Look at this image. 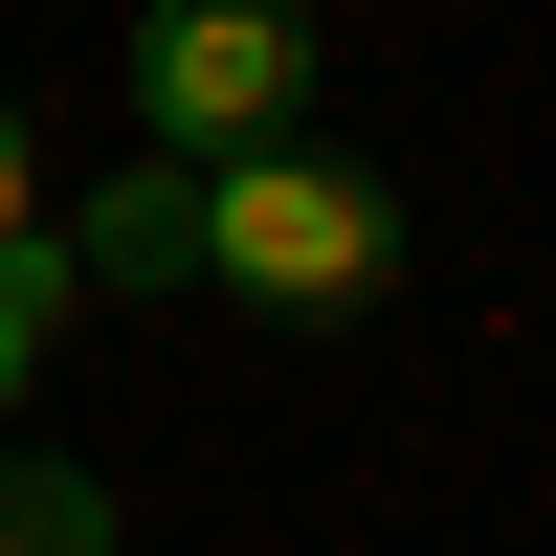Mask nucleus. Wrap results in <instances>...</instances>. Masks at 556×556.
I'll use <instances>...</instances> for the list:
<instances>
[{
    "mask_svg": "<svg viewBox=\"0 0 556 556\" xmlns=\"http://www.w3.org/2000/svg\"><path fill=\"white\" fill-rule=\"evenodd\" d=\"M67 267L89 290H245V312H379L401 290V201L356 156H245V178H178V156H134L112 201L67 223Z\"/></svg>",
    "mask_w": 556,
    "mask_h": 556,
    "instance_id": "f257e3e1",
    "label": "nucleus"
},
{
    "mask_svg": "<svg viewBox=\"0 0 556 556\" xmlns=\"http://www.w3.org/2000/svg\"><path fill=\"white\" fill-rule=\"evenodd\" d=\"M312 0H156L134 23V134L178 178H245V156H312Z\"/></svg>",
    "mask_w": 556,
    "mask_h": 556,
    "instance_id": "f03ea898",
    "label": "nucleus"
},
{
    "mask_svg": "<svg viewBox=\"0 0 556 556\" xmlns=\"http://www.w3.org/2000/svg\"><path fill=\"white\" fill-rule=\"evenodd\" d=\"M0 556H112V490H89V468H23V445H0Z\"/></svg>",
    "mask_w": 556,
    "mask_h": 556,
    "instance_id": "7ed1b4c3",
    "label": "nucleus"
},
{
    "mask_svg": "<svg viewBox=\"0 0 556 556\" xmlns=\"http://www.w3.org/2000/svg\"><path fill=\"white\" fill-rule=\"evenodd\" d=\"M67 312H89V267H0V424H23V379L67 356Z\"/></svg>",
    "mask_w": 556,
    "mask_h": 556,
    "instance_id": "20e7f679",
    "label": "nucleus"
},
{
    "mask_svg": "<svg viewBox=\"0 0 556 556\" xmlns=\"http://www.w3.org/2000/svg\"><path fill=\"white\" fill-rule=\"evenodd\" d=\"M0 267H67V201H45V134L0 112Z\"/></svg>",
    "mask_w": 556,
    "mask_h": 556,
    "instance_id": "39448f33",
    "label": "nucleus"
}]
</instances>
